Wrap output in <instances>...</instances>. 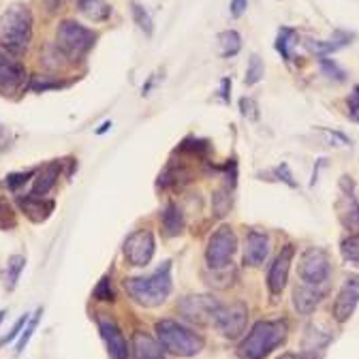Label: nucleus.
Here are the masks:
<instances>
[{
  "label": "nucleus",
  "mask_w": 359,
  "mask_h": 359,
  "mask_svg": "<svg viewBox=\"0 0 359 359\" xmlns=\"http://www.w3.org/2000/svg\"><path fill=\"white\" fill-rule=\"evenodd\" d=\"M41 314H43V308H36V312H34L32 317L28 319L26 327L22 330V334H20V338H18L15 355H22V353H24V348L28 346V342H30V338H32V334H34V330H36V325H39V321H41Z\"/></svg>",
  "instance_id": "29"
},
{
  "label": "nucleus",
  "mask_w": 359,
  "mask_h": 359,
  "mask_svg": "<svg viewBox=\"0 0 359 359\" xmlns=\"http://www.w3.org/2000/svg\"><path fill=\"white\" fill-rule=\"evenodd\" d=\"M124 289L126 293L137 302L140 306L146 308H156L161 304L167 302V297L171 295L173 289V280H171V263L165 261L156 272H152L150 276H142V278H126L124 280Z\"/></svg>",
  "instance_id": "2"
},
{
  "label": "nucleus",
  "mask_w": 359,
  "mask_h": 359,
  "mask_svg": "<svg viewBox=\"0 0 359 359\" xmlns=\"http://www.w3.org/2000/svg\"><path fill=\"white\" fill-rule=\"evenodd\" d=\"M218 54L222 58H231L242 50V36L236 30H224L218 34Z\"/></svg>",
  "instance_id": "24"
},
{
  "label": "nucleus",
  "mask_w": 359,
  "mask_h": 359,
  "mask_svg": "<svg viewBox=\"0 0 359 359\" xmlns=\"http://www.w3.org/2000/svg\"><path fill=\"white\" fill-rule=\"evenodd\" d=\"M346 109H348V118L353 122H359V86L353 88L351 97L346 99Z\"/></svg>",
  "instance_id": "39"
},
{
  "label": "nucleus",
  "mask_w": 359,
  "mask_h": 359,
  "mask_svg": "<svg viewBox=\"0 0 359 359\" xmlns=\"http://www.w3.org/2000/svg\"><path fill=\"white\" fill-rule=\"evenodd\" d=\"M297 32L293 28H280L278 30V36H276V52L283 56V60H291V45L295 41Z\"/></svg>",
  "instance_id": "30"
},
{
  "label": "nucleus",
  "mask_w": 359,
  "mask_h": 359,
  "mask_svg": "<svg viewBox=\"0 0 359 359\" xmlns=\"http://www.w3.org/2000/svg\"><path fill=\"white\" fill-rule=\"evenodd\" d=\"M321 69H323V73L330 79H336V81H344L346 79V73L334 60H330V58H321Z\"/></svg>",
  "instance_id": "37"
},
{
  "label": "nucleus",
  "mask_w": 359,
  "mask_h": 359,
  "mask_svg": "<svg viewBox=\"0 0 359 359\" xmlns=\"http://www.w3.org/2000/svg\"><path fill=\"white\" fill-rule=\"evenodd\" d=\"M238 250V238H236V231L229 227V224H222L218 227L210 242H208V248H205V261H208V267L210 269H224L233 255Z\"/></svg>",
  "instance_id": "6"
},
{
  "label": "nucleus",
  "mask_w": 359,
  "mask_h": 359,
  "mask_svg": "<svg viewBox=\"0 0 359 359\" xmlns=\"http://www.w3.org/2000/svg\"><path fill=\"white\" fill-rule=\"evenodd\" d=\"M233 205V197H231V191L229 189H218L214 191L212 195V210H214V216L222 218V216H227L229 210Z\"/></svg>",
  "instance_id": "27"
},
{
  "label": "nucleus",
  "mask_w": 359,
  "mask_h": 359,
  "mask_svg": "<svg viewBox=\"0 0 359 359\" xmlns=\"http://www.w3.org/2000/svg\"><path fill=\"white\" fill-rule=\"evenodd\" d=\"M18 205L20 210L32 220V222H43L48 220L54 214L56 203L52 199H45V197H34V195H20L18 197Z\"/></svg>",
  "instance_id": "17"
},
{
  "label": "nucleus",
  "mask_w": 359,
  "mask_h": 359,
  "mask_svg": "<svg viewBox=\"0 0 359 359\" xmlns=\"http://www.w3.org/2000/svg\"><path fill=\"white\" fill-rule=\"evenodd\" d=\"M287 340V323L283 321H259L250 334L242 340L238 355L242 359H265L276 346Z\"/></svg>",
  "instance_id": "3"
},
{
  "label": "nucleus",
  "mask_w": 359,
  "mask_h": 359,
  "mask_svg": "<svg viewBox=\"0 0 359 359\" xmlns=\"http://www.w3.org/2000/svg\"><path fill=\"white\" fill-rule=\"evenodd\" d=\"M156 250V242L152 231L148 229H140L126 238L124 242V259L133 265V267H146Z\"/></svg>",
  "instance_id": "11"
},
{
  "label": "nucleus",
  "mask_w": 359,
  "mask_h": 359,
  "mask_svg": "<svg viewBox=\"0 0 359 359\" xmlns=\"http://www.w3.org/2000/svg\"><path fill=\"white\" fill-rule=\"evenodd\" d=\"M327 295V285H297L293 289V306L299 314H312Z\"/></svg>",
  "instance_id": "16"
},
{
  "label": "nucleus",
  "mask_w": 359,
  "mask_h": 359,
  "mask_svg": "<svg viewBox=\"0 0 359 359\" xmlns=\"http://www.w3.org/2000/svg\"><path fill=\"white\" fill-rule=\"evenodd\" d=\"M97 43V32L75 20H62L56 28V50L69 60L83 58Z\"/></svg>",
  "instance_id": "5"
},
{
  "label": "nucleus",
  "mask_w": 359,
  "mask_h": 359,
  "mask_svg": "<svg viewBox=\"0 0 359 359\" xmlns=\"http://www.w3.org/2000/svg\"><path fill=\"white\" fill-rule=\"evenodd\" d=\"M297 274L306 285H327L332 274V261L323 248H306L299 259Z\"/></svg>",
  "instance_id": "7"
},
{
  "label": "nucleus",
  "mask_w": 359,
  "mask_h": 359,
  "mask_svg": "<svg viewBox=\"0 0 359 359\" xmlns=\"http://www.w3.org/2000/svg\"><path fill=\"white\" fill-rule=\"evenodd\" d=\"M240 109H242V116L252 120V122L259 118V107H257V103L252 99H242L240 101Z\"/></svg>",
  "instance_id": "41"
},
{
  "label": "nucleus",
  "mask_w": 359,
  "mask_h": 359,
  "mask_svg": "<svg viewBox=\"0 0 359 359\" xmlns=\"http://www.w3.org/2000/svg\"><path fill=\"white\" fill-rule=\"evenodd\" d=\"M15 224H18V214L5 199H0V231L15 229Z\"/></svg>",
  "instance_id": "33"
},
{
  "label": "nucleus",
  "mask_w": 359,
  "mask_h": 359,
  "mask_svg": "<svg viewBox=\"0 0 359 359\" xmlns=\"http://www.w3.org/2000/svg\"><path fill=\"white\" fill-rule=\"evenodd\" d=\"M246 9H248V0H231V5H229L231 18H242Z\"/></svg>",
  "instance_id": "42"
},
{
  "label": "nucleus",
  "mask_w": 359,
  "mask_h": 359,
  "mask_svg": "<svg viewBox=\"0 0 359 359\" xmlns=\"http://www.w3.org/2000/svg\"><path fill=\"white\" fill-rule=\"evenodd\" d=\"M133 355L135 359H165L158 340L144 332H137L133 336Z\"/></svg>",
  "instance_id": "21"
},
{
  "label": "nucleus",
  "mask_w": 359,
  "mask_h": 359,
  "mask_svg": "<svg viewBox=\"0 0 359 359\" xmlns=\"http://www.w3.org/2000/svg\"><path fill=\"white\" fill-rule=\"evenodd\" d=\"M269 255V238L261 231H248L244 242V263L246 265H261Z\"/></svg>",
  "instance_id": "18"
},
{
  "label": "nucleus",
  "mask_w": 359,
  "mask_h": 359,
  "mask_svg": "<svg viewBox=\"0 0 359 359\" xmlns=\"http://www.w3.org/2000/svg\"><path fill=\"white\" fill-rule=\"evenodd\" d=\"M357 304H359V274H351L340 287L338 297L334 302V308H332L334 319L338 323H346L353 317Z\"/></svg>",
  "instance_id": "13"
},
{
  "label": "nucleus",
  "mask_w": 359,
  "mask_h": 359,
  "mask_svg": "<svg viewBox=\"0 0 359 359\" xmlns=\"http://www.w3.org/2000/svg\"><path fill=\"white\" fill-rule=\"evenodd\" d=\"M330 342H332V336L327 332L321 334L317 327H310L308 334H306V340H304V353H306V357L308 359H317V353L321 355Z\"/></svg>",
  "instance_id": "23"
},
{
  "label": "nucleus",
  "mask_w": 359,
  "mask_h": 359,
  "mask_svg": "<svg viewBox=\"0 0 359 359\" xmlns=\"http://www.w3.org/2000/svg\"><path fill=\"white\" fill-rule=\"evenodd\" d=\"M99 332L105 340L107 353L111 359H126L128 357V344L124 340V334L120 332L118 323L114 319H109L107 314H101L99 317Z\"/></svg>",
  "instance_id": "15"
},
{
  "label": "nucleus",
  "mask_w": 359,
  "mask_h": 359,
  "mask_svg": "<svg viewBox=\"0 0 359 359\" xmlns=\"http://www.w3.org/2000/svg\"><path fill=\"white\" fill-rule=\"evenodd\" d=\"M109 126H111V122H105V124H103V126L99 128V135H103V133H105V130H107Z\"/></svg>",
  "instance_id": "46"
},
{
  "label": "nucleus",
  "mask_w": 359,
  "mask_h": 359,
  "mask_svg": "<svg viewBox=\"0 0 359 359\" xmlns=\"http://www.w3.org/2000/svg\"><path fill=\"white\" fill-rule=\"evenodd\" d=\"M340 252H342V259H344L346 263L359 267V233H353V236H348L346 240H342Z\"/></svg>",
  "instance_id": "31"
},
{
  "label": "nucleus",
  "mask_w": 359,
  "mask_h": 359,
  "mask_svg": "<svg viewBox=\"0 0 359 359\" xmlns=\"http://www.w3.org/2000/svg\"><path fill=\"white\" fill-rule=\"evenodd\" d=\"M274 177L280 180V182H285V184L291 187V189H297V182H295V177H293V173H291V169H289L287 163H280V165L274 169Z\"/></svg>",
  "instance_id": "38"
},
{
  "label": "nucleus",
  "mask_w": 359,
  "mask_h": 359,
  "mask_svg": "<svg viewBox=\"0 0 359 359\" xmlns=\"http://www.w3.org/2000/svg\"><path fill=\"white\" fill-rule=\"evenodd\" d=\"M60 167H62V163H58V161H54V163H50V165H45V167L34 175V182H32L30 195H34V197H45V195H48V193L56 187V182H58Z\"/></svg>",
  "instance_id": "20"
},
{
  "label": "nucleus",
  "mask_w": 359,
  "mask_h": 359,
  "mask_svg": "<svg viewBox=\"0 0 359 359\" xmlns=\"http://www.w3.org/2000/svg\"><path fill=\"white\" fill-rule=\"evenodd\" d=\"M278 359H304V357H297V355H293V353H285V355H280Z\"/></svg>",
  "instance_id": "45"
},
{
  "label": "nucleus",
  "mask_w": 359,
  "mask_h": 359,
  "mask_svg": "<svg viewBox=\"0 0 359 359\" xmlns=\"http://www.w3.org/2000/svg\"><path fill=\"white\" fill-rule=\"evenodd\" d=\"M293 257H295V248L291 244H287L278 257L274 259L272 267H269V274H267V287L274 295L283 293V289L287 287L289 283V269H291V263H293Z\"/></svg>",
  "instance_id": "14"
},
{
  "label": "nucleus",
  "mask_w": 359,
  "mask_h": 359,
  "mask_svg": "<svg viewBox=\"0 0 359 359\" xmlns=\"http://www.w3.org/2000/svg\"><path fill=\"white\" fill-rule=\"evenodd\" d=\"M5 314H7V310H0V321H3V317H5Z\"/></svg>",
  "instance_id": "47"
},
{
  "label": "nucleus",
  "mask_w": 359,
  "mask_h": 359,
  "mask_svg": "<svg viewBox=\"0 0 359 359\" xmlns=\"http://www.w3.org/2000/svg\"><path fill=\"white\" fill-rule=\"evenodd\" d=\"M218 308H220V302H216L210 295H191V297H184L177 306V310L182 312L189 321L201 323V325L216 321Z\"/></svg>",
  "instance_id": "12"
},
{
  "label": "nucleus",
  "mask_w": 359,
  "mask_h": 359,
  "mask_svg": "<svg viewBox=\"0 0 359 359\" xmlns=\"http://www.w3.org/2000/svg\"><path fill=\"white\" fill-rule=\"evenodd\" d=\"M248 323V308L242 302H233L229 306L220 304L218 312H216V321L214 325L220 330V334L224 338H238L244 334Z\"/></svg>",
  "instance_id": "10"
},
{
  "label": "nucleus",
  "mask_w": 359,
  "mask_h": 359,
  "mask_svg": "<svg viewBox=\"0 0 359 359\" xmlns=\"http://www.w3.org/2000/svg\"><path fill=\"white\" fill-rule=\"evenodd\" d=\"M353 39V34L348 32H342V30H336V36L327 39V41H317V39H304V48L310 50L312 54H317L321 58H327L330 54L342 50L344 45H348Z\"/></svg>",
  "instance_id": "19"
},
{
  "label": "nucleus",
  "mask_w": 359,
  "mask_h": 359,
  "mask_svg": "<svg viewBox=\"0 0 359 359\" xmlns=\"http://www.w3.org/2000/svg\"><path fill=\"white\" fill-rule=\"evenodd\" d=\"M30 177H34V171H32V169H30V171H20V173H9V175L5 177V184H7V189L15 191V189H20L22 184H26Z\"/></svg>",
  "instance_id": "36"
},
{
  "label": "nucleus",
  "mask_w": 359,
  "mask_h": 359,
  "mask_svg": "<svg viewBox=\"0 0 359 359\" xmlns=\"http://www.w3.org/2000/svg\"><path fill=\"white\" fill-rule=\"evenodd\" d=\"M65 3H67V0H45V9H48L50 13H56Z\"/></svg>",
  "instance_id": "43"
},
{
  "label": "nucleus",
  "mask_w": 359,
  "mask_h": 359,
  "mask_svg": "<svg viewBox=\"0 0 359 359\" xmlns=\"http://www.w3.org/2000/svg\"><path fill=\"white\" fill-rule=\"evenodd\" d=\"M24 88H28L26 67L18 60V56H11L0 48V95L15 97Z\"/></svg>",
  "instance_id": "8"
},
{
  "label": "nucleus",
  "mask_w": 359,
  "mask_h": 359,
  "mask_svg": "<svg viewBox=\"0 0 359 359\" xmlns=\"http://www.w3.org/2000/svg\"><path fill=\"white\" fill-rule=\"evenodd\" d=\"M130 13H133L135 24L140 26V30H144L148 36H152V32H154V22H152L150 13L146 11V7H142V5L137 3V0H133V3H130Z\"/></svg>",
  "instance_id": "28"
},
{
  "label": "nucleus",
  "mask_w": 359,
  "mask_h": 359,
  "mask_svg": "<svg viewBox=\"0 0 359 359\" xmlns=\"http://www.w3.org/2000/svg\"><path fill=\"white\" fill-rule=\"evenodd\" d=\"M65 83L62 81H52V77H48V75H34L30 81H28V88L30 90H34V93H45V90H58V88H62Z\"/></svg>",
  "instance_id": "34"
},
{
  "label": "nucleus",
  "mask_w": 359,
  "mask_h": 359,
  "mask_svg": "<svg viewBox=\"0 0 359 359\" xmlns=\"http://www.w3.org/2000/svg\"><path fill=\"white\" fill-rule=\"evenodd\" d=\"M28 319H30V317H28V314H24V317H22V319H20V321H18V323H15V325L11 327V332H9L7 336H3V338H0V346H5V344L13 342L15 338H20V334H22V330L26 327Z\"/></svg>",
  "instance_id": "40"
},
{
  "label": "nucleus",
  "mask_w": 359,
  "mask_h": 359,
  "mask_svg": "<svg viewBox=\"0 0 359 359\" xmlns=\"http://www.w3.org/2000/svg\"><path fill=\"white\" fill-rule=\"evenodd\" d=\"M336 212L346 229H359V197L353 177L348 175L340 177V199L336 201Z\"/></svg>",
  "instance_id": "9"
},
{
  "label": "nucleus",
  "mask_w": 359,
  "mask_h": 359,
  "mask_svg": "<svg viewBox=\"0 0 359 359\" xmlns=\"http://www.w3.org/2000/svg\"><path fill=\"white\" fill-rule=\"evenodd\" d=\"M32 41V13L26 5L13 3L0 15V48L11 56H24Z\"/></svg>",
  "instance_id": "1"
},
{
  "label": "nucleus",
  "mask_w": 359,
  "mask_h": 359,
  "mask_svg": "<svg viewBox=\"0 0 359 359\" xmlns=\"http://www.w3.org/2000/svg\"><path fill=\"white\" fill-rule=\"evenodd\" d=\"M229 88H231V81H229V77H224L222 79V101L224 103L229 101Z\"/></svg>",
  "instance_id": "44"
},
{
  "label": "nucleus",
  "mask_w": 359,
  "mask_h": 359,
  "mask_svg": "<svg viewBox=\"0 0 359 359\" xmlns=\"http://www.w3.org/2000/svg\"><path fill=\"white\" fill-rule=\"evenodd\" d=\"M156 338H158L161 348L175 357H193L201 353L205 344L197 332L171 319H163L156 323Z\"/></svg>",
  "instance_id": "4"
},
{
  "label": "nucleus",
  "mask_w": 359,
  "mask_h": 359,
  "mask_svg": "<svg viewBox=\"0 0 359 359\" xmlns=\"http://www.w3.org/2000/svg\"><path fill=\"white\" fill-rule=\"evenodd\" d=\"M26 267V259L22 255H13L7 261V272H5V283H7V291H13L18 287L20 274L24 272Z\"/></svg>",
  "instance_id": "26"
},
{
  "label": "nucleus",
  "mask_w": 359,
  "mask_h": 359,
  "mask_svg": "<svg viewBox=\"0 0 359 359\" xmlns=\"http://www.w3.org/2000/svg\"><path fill=\"white\" fill-rule=\"evenodd\" d=\"M263 75H265L263 60H261L257 54H252L250 60H248V69H246V79H244V83H246V86H255V83H259V81L263 79Z\"/></svg>",
  "instance_id": "32"
},
{
  "label": "nucleus",
  "mask_w": 359,
  "mask_h": 359,
  "mask_svg": "<svg viewBox=\"0 0 359 359\" xmlns=\"http://www.w3.org/2000/svg\"><path fill=\"white\" fill-rule=\"evenodd\" d=\"M77 7L93 22H105L111 18V5L107 0H77Z\"/></svg>",
  "instance_id": "22"
},
{
  "label": "nucleus",
  "mask_w": 359,
  "mask_h": 359,
  "mask_svg": "<svg viewBox=\"0 0 359 359\" xmlns=\"http://www.w3.org/2000/svg\"><path fill=\"white\" fill-rule=\"evenodd\" d=\"M95 299L105 302V304H109V302H114V299H116V293H114V289H111V280H109V276H103V278L99 280V285L95 287Z\"/></svg>",
  "instance_id": "35"
},
{
  "label": "nucleus",
  "mask_w": 359,
  "mask_h": 359,
  "mask_svg": "<svg viewBox=\"0 0 359 359\" xmlns=\"http://www.w3.org/2000/svg\"><path fill=\"white\" fill-rule=\"evenodd\" d=\"M163 220V229L167 231V236H180V231H182L184 227V218H182V212H180V208L175 203H169L161 216Z\"/></svg>",
  "instance_id": "25"
}]
</instances>
